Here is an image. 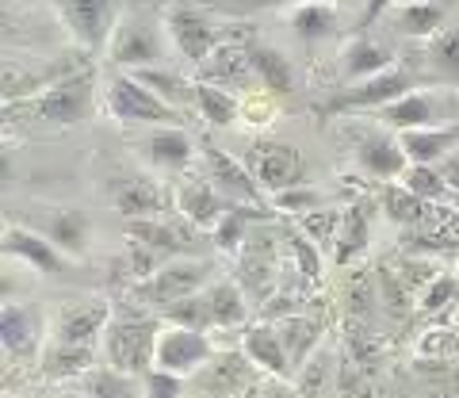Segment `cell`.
I'll return each instance as SVG.
<instances>
[{
    "label": "cell",
    "mask_w": 459,
    "mask_h": 398,
    "mask_svg": "<svg viewBox=\"0 0 459 398\" xmlns=\"http://www.w3.org/2000/svg\"><path fill=\"white\" fill-rule=\"evenodd\" d=\"M157 318L161 315H142V310H126V315H111L108 330H104V357L108 364L123 368V372L146 376L157 357Z\"/></svg>",
    "instance_id": "cell-1"
},
{
    "label": "cell",
    "mask_w": 459,
    "mask_h": 398,
    "mask_svg": "<svg viewBox=\"0 0 459 398\" xmlns=\"http://www.w3.org/2000/svg\"><path fill=\"white\" fill-rule=\"evenodd\" d=\"M165 16L157 20L153 12H126L119 16L111 31V42H108V58L123 69H142V65H157L165 62Z\"/></svg>",
    "instance_id": "cell-2"
},
{
    "label": "cell",
    "mask_w": 459,
    "mask_h": 398,
    "mask_svg": "<svg viewBox=\"0 0 459 398\" xmlns=\"http://www.w3.org/2000/svg\"><path fill=\"white\" fill-rule=\"evenodd\" d=\"M421 84H425L421 74H413V69H406V65H391L376 77L352 81L349 89L333 92L322 104V116H341V111H379L386 104H394V100H402L406 92L421 89Z\"/></svg>",
    "instance_id": "cell-3"
},
{
    "label": "cell",
    "mask_w": 459,
    "mask_h": 398,
    "mask_svg": "<svg viewBox=\"0 0 459 398\" xmlns=\"http://www.w3.org/2000/svg\"><path fill=\"white\" fill-rule=\"evenodd\" d=\"M104 100H108L111 116L131 126L134 123H172V126L184 123V111L157 96L138 74H115L104 89Z\"/></svg>",
    "instance_id": "cell-4"
},
{
    "label": "cell",
    "mask_w": 459,
    "mask_h": 398,
    "mask_svg": "<svg viewBox=\"0 0 459 398\" xmlns=\"http://www.w3.org/2000/svg\"><path fill=\"white\" fill-rule=\"evenodd\" d=\"M92 96H96L92 74H65L62 81H54L50 89H42L27 111L54 126H77L92 116Z\"/></svg>",
    "instance_id": "cell-5"
},
{
    "label": "cell",
    "mask_w": 459,
    "mask_h": 398,
    "mask_svg": "<svg viewBox=\"0 0 459 398\" xmlns=\"http://www.w3.org/2000/svg\"><path fill=\"white\" fill-rule=\"evenodd\" d=\"M376 116L391 126V131H418V126H440V123H455L459 119V92L448 89H413L394 104L379 108Z\"/></svg>",
    "instance_id": "cell-6"
},
{
    "label": "cell",
    "mask_w": 459,
    "mask_h": 398,
    "mask_svg": "<svg viewBox=\"0 0 459 398\" xmlns=\"http://www.w3.org/2000/svg\"><path fill=\"white\" fill-rule=\"evenodd\" d=\"M211 16H214L211 8H195V4H169L165 8L169 42L195 65H204L211 54L222 47V31Z\"/></svg>",
    "instance_id": "cell-7"
},
{
    "label": "cell",
    "mask_w": 459,
    "mask_h": 398,
    "mask_svg": "<svg viewBox=\"0 0 459 398\" xmlns=\"http://www.w3.org/2000/svg\"><path fill=\"white\" fill-rule=\"evenodd\" d=\"M207 276H211V264L207 261H195V257H172L157 268L153 276H146L138 283V298L146 307L165 310L180 298H188L195 291L207 288Z\"/></svg>",
    "instance_id": "cell-8"
},
{
    "label": "cell",
    "mask_w": 459,
    "mask_h": 398,
    "mask_svg": "<svg viewBox=\"0 0 459 398\" xmlns=\"http://www.w3.org/2000/svg\"><path fill=\"white\" fill-rule=\"evenodd\" d=\"M246 165L249 173L256 177L264 192H283V188H295L303 184L307 177V161L291 142H276V138H261L246 150Z\"/></svg>",
    "instance_id": "cell-9"
},
{
    "label": "cell",
    "mask_w": 459,
    "mask_h": 398,
    "mask_svg": "<svg viewBox=\"0 0 459 398\" xmlns=\"http://www.w3.org/2000/svg\"><path fill=\"white\" fill-rule=\"evenodd\" d=\"M69 35L89 50H104L119 23V0H54Z\"/></svg>",
    "instance_id": "cell-10"
},
{
    "label": "cell",
    "mask_w": 459,
    "mask_h": 398,
    "mask_svg": "<svg viewBox=\"0 0 459 398\" xmlns=\"http://www.w3.org/2000/svg\"><path fill=\"white\" fill-rule=\"evenodd\" d=\"M352 153L364 173L379 177V180H402V173L410 169V158H406V150H402L398 134L379 131V126H356Z\"/></svg>",
    "instance_id": "cell-11"
},
{
    "label": "cell",
    "mask_w": 459,
    "mask_h": 398,
    "mask_svg": "<svg viewBox=\"0 0 459 398\" xmlns=\"http://www.w3.org/2000/svg\"><path fill=\"white\" fill-rule=\"evenodd\" d=\"M27 226L47 234L69 257H84L92 246V222L84 211H74V207H35L27 211Z\"/></svg>",
    "instance_id": "cell-12"
},
{
    "label": "cell",
    "mask_w": 459,
    "mask_h": 398,
    "mask_svg": "<svg viewBox=\"0 0 459 398\" xmlns=\"http://www.w3.org/2000/svg\"><path fill=\"white\" fill-rule=\"evenodd\" d=\"M104 195L126 219H150V215H161L169 207L165 188L157 180H150L146 173H111L104 180Z\"/></svg>",
    "instance_id": "cell-13"
},
{
    "label": "cell",
    "mask_w": 459,
    "mask_h": 398,
    "mask_svg": "<svg viewBox=\"0 0 459 398\" xmlns=\"http://www.w3.org/2000/svg\"><path fill=\"white\" fill-rule=\"evenodd\" d=\"M211 357H214V345L207 341V330L169 325V330H161V337H157L153 368H165V372H177V376H192Z\"/></svg>",
    "instance_id": "cell-14"
},
{
    "label": "cell",
    "mask_w": 459,
    "mask_h": 398,
    "mask_svg": "<svg viewBox=\"0 0 459 398\" xmlns=\"http://www.w3.org/2000/svg\"><path fill=\"white\" fill-rule=\"evenodd\" d=\"M4 253L8 257H16V261H23L27 268H35L39 276H65L69 268H74L69 264V253L57 249L47 234L31 230V226H20V222H8Z\"/></svg>",
    "instance_id": "cell-15"
},
{
    "label": "cell",
    "mask_w": 459,
    "mask_h": 398,
    "mask_svg": "<svg viewBox=\"0 0 459 398\" xmlns=\"http://www.w3.org/2000/svg\"><path fill=\"white\" fill-rule=\"evenodd\" d=\"M111 322V307L104 298H84V303L62 307V315L54 322V341L74 349H96V341H104V330Z\"/></svg>",
    "instance_id": "cell-16"
},
{
    "label": "cell",
    "mask_w": 459,
    "mask_h": 398,
    "mask_svg": "<svg viewBox=\"0 0 459 398\" xmlns=\"http://www.w3.org/2000/svg\"><path fill=\"white\" fill-rule=\"evenodd\" d=\"M204 177L226 199H234V203H264V192H261V184H256V177L249 173V165L230 158L219 146H204Z\"/></svg>",
    "instance_id": "cell-17"
},
{
    "label": "cell",
    "mask_w": 459,
    "mask_h": 398,
    "mask_svg": "<svg viewBox=\"0 0 459 398\" xmlns=\"http://www.w3.org/2000/svg\"><path fill=\"white\" fill-rule=\"evenodd\" d=\"M42 333H47V322L35 303H8L0 310V345L8 360H31L42 345Z\"/></svg>",
    "instance_id": "cell-18"
},
{
    "label": "cell",
    "mask_w": 459,
    "mask_h": 398,
    "mask_svg": "<svg viewBox=\"0 0 459 398\" xmlns=\"http://www.w3.org/2000/svg\"><path fill=\"white\" fill-rule=\"evenodd\" d=\"M138 161H146L150 169H165V173H184L195 161V142L184 126H165V131H150L134 138Z\"/></svg>",
    "instance_id": "cell-19"
},
{
    "label": "cell",
    "mask_w": 459,
    "mask_h": 398,
    "mask_svg": "<svg viewBox=\"0 0 459 398\" xmlns=\"http://www.w3.org/2000/svg\"><path fill=\"white\" fill-rule=\"evenodd\" d=\"M177 207L199 230H214L226 211L234 207V199H226L207 177H188V180H180V188H177Z\"/></svg>",
    "instance_id": "cell-20"
},
{
    "label": "cell",
    "mask_w": 459,
    "mask_h": 398,
    "mask_svg": "<svg viewBox=\"0 0 459 398\" xmlns=\"http://www.w3.org/2000/svg\"><path fill=\"white\" fill-rule=\"evenodd\" d=\"M398 142L410 165H440L448 153L459 150V119L440 126H418V131H398Z\"/></svg>",
    "instance_id": "cell-21"
},
{
    "label": "cell",
    "mask_w": 459,
    "mask_h": 398,
    "mask_svg": "<svg viewBox=\"0 0 459 398\" xmlns=\"http://www.w3.org/2000/svg\"><path fill=\"white\" fill-rule=\"evenodd\" d=\"M241 352L253 360V368H264L268 376H280V379H291L295 364L287 357V345L280 337V325H249L246 337H241Z\"/></svg>",
    "instance_id": "cell-22"
},
{
    "label": "cell",
    "mask_w": 459,
    "mask_h": 398,
    "mask_svg": "<svg viewBox=\"0 0 459 398\" xmlns=\"http://www.w3.org/2000/svg\"><path fill=\"white\" fill-rule=\"evenodd\" d=\"M391 65H394V50L386 47V42L371 39V35H356L341 54L344 81H368V77H376Z\"/></svg>",
    "instance_id": "cell-23"
},
{
    "label": "cell",
    "mask_w": 459,
    "mask_h": 398,
    "mask_svg": "<svg viewBox=\"0 0 459 398\" xmlns=\"http://www.w3.org/2000/svg\"><path fill=\"white\" fill-rule=\"evenodd\" d=\"M391 27L406 39H433L448 23L444 0H418V4H391Z\"/></svg>",
    "instance_id": "cell-24"
},
{
    "label": "cell",
    "mask_w": 459,
    "mask_h": 398,
    "mask_svg": "<svg viewBox=\"0 0 459 398\" xmlns=\"http://www.w3.org/2000/svg\"><path fill=\"white\" fill-rule=\"evenodd\" d=\"M246 50H249V62H253L256 81H261L272 96H291L295 92L291 62H287L276 47H268V42H246Z\"/></svg>",
    "instance_id": "cell-25"
},
{
    "label": "cell",
    "mask_w": 459,
    "mask_h": 398,
    "mask_svg": "<svg viewBox=\"0 0 459 398\" xmlns=\"http://www.w3.org/2000/svg\"><path fill=\"white\" fill-rule=\"evenodd\" d=\"M291 31L303 42H322L333 39L341 31V12L333 8V0H310L291 12Z\"/></svg>",
    "instance_id": "cell-26"
},
{
    "label": "cell",
    "mask_w": 459,
    "mask_h": 398,
    "mask_svg": "<svg viewBox=\"0 0 459 398\" xmlns=\"http://www.w3.org/2000/svg\"><path fill=\"white\" fill-rule=\"evenodd\" d=\"M142 376L123 372V368H89L84 372V391L89 398H146V387L138 383Z\"/></svg>",
    "instance_id": "cell-27"
},
{
    "label": "cell",
    "mask_w": 459,
    "mask_h": 398,
    "mask_svg": "<svg viewBox=\"0 0 459 398\" xmlns=\"http://www.w3.org/2000/svg\"><path fill=\"white\" fill-rule=\"evenodd\" d=\"M207 295V307H211V318H214V330H226V325H241L246 322V295H241V283H207L204 288Z\"/></svg>",
    "instance_id": "cell-28"
},
{
    "label": "cell",
    "mask_w": 459,
    "mask_h": 398,
    "mask_svg": "<svg viewBox=\"0 0 459 398\" xmlns=\"http://www.w3.org/2000/svg\"><path fill=\"white\" fill-rule=\"evenodd\" d=\"M195 111L204 116L211 126H234L241 116V104L230 96L222 84L214 81H195Z\"/></svg>",
    "instance_id": "cell-29"
},
{
    "label": "cell",
    "mask_w": 459,
    "mask_h": 398,
    "mask_svg": "<svg viewBox=\"0 0 459 398\" xmlns=\"http://www.w3.org/2000/svg\"><path fill=\"white\" fill-rule=\"evenodd\" d=\"M138 77L150 84V89L169 100L172 108H180V111H188L195 108V81H184V74H172V69H153V65H142L138 69Z\"/></svg>",
    "instance_id": "cell-30"
},
{
    "label": "cell",
    "mask_w": 459,
    "mask_h": 398,
    "mask_svg": "<svg viewBox=\"0 0 459 398\" xmlns=\"http://www.w3.org/2000/svg\"><path fill=\"white\" fill-rule=\"evenodd\" d=\"M368 234H371V203H356L349 215L341 219V230H337V264L352 261L356 253L368 246Z\"/></svg>",
    "instance_id": "cell-31"
},
{
    "label": "cell",
    "mask_w": 459,
    "mask_h": 398,
    "mask_svg": "<svg viewBox=\"0 0 459 398\" xmlns=\"http://www.w3.org/2000/svg\"><path fill=\"white\" fill-rule=\"evenodd\" d=\"M318 333H322V325L314 322V318H283V322H280V337H283L287 357H291L295 368L307 364V357L314 352V345H318Z\"/></svg>",
    "instance_id": "cell-32"
},
{
    "label": "cell",
    "mask_w": 459,
    "mask_h": 398,
    "mask_svg": "<svg viewBox=\"0 0 459 398\" xmlns=\"http://www.w3.org/2000/svg\"><path fill=\"white\" fill-rule=\"evenodd\" d=\"M425 58L437 69V77L459 81V27H440V31L429 39Z\"/></svg>",
    "instance_id": "cell-33"
},
{
    "label": "cell",
    "mask_w": 459,
    "mask_h": 398,
    "mask_svg": "<svg viewBox=\"0 0 459 398\" xmlns=\"http://www.w3.org/2000/svg\"><path fill=\"white\" fill-rule=\"evenodd\" d=\"M92 368V349H74V345H54L42 352V372L50 379L57 376H84Z\"/></svg>",
    "instance_id": "cell-34"
},
{
    "label": "cell",
    "mask_w": 459,
    "mask_h": 398,
    "mask_svg": "<svg viewBox=\"0 0 459 398\" xmlns=\"http://www.w3.org/2000/svg\"><path fill=\"white\" fill-rule=\"evenodd\" d=\"M402 184H406L410 192H418L421 199H429V203H440V199L452 195V184L444 180L437 165H410L406 173H402Z\"/></svg>",
    "instance_id": "cell-35"
},
{
    "label": "cell",
    "mask_w": 459,
    "mask_h": 398,
    "mask_svg": "<svg viewBox=\"0 0 459 398\" xmlns=\"http://www.w3.org/2000/svg\"><path fill=\"white\" fill-rule=\"evenodd\" d=\"M161 318H165L169 325H188V330H211V325H214L204 291H195V295H188V298H180V303L165 307Z\"/></svg>",
    "instance_id": "cell-36"
},
{
    "label": "cell",
    "mask_w": 459,
    "mask_h": 398,
    "mask_svg": "<svg viewBox=\"0 0 459 398\" xmlns=\"http://www.w3.org/2000/svg\"><path fill=\"white\" fill-rule=\"evenodd\" d=\"M425 203H429V199H421L418 192H410L406 184H402V188H386L383 192V215L391 219V222H402V226L421 222Z\"/></svg>",
    "instance_id": "cell-37"
},
{
    "label": "cell",
    "mask_w": 459,
    "mask_h": 398,
    "mask_svg": "<svg viewBox=\"0 0 459 398\" xmlns=\"http://www.w3.org/2000/svg\"><path fill=\"white\" fill-rule=\"evenodd\" d=\"M272 203H276L280 211H291V215H310V211L325 207L329 199H325V192H318V188H307V184H295V188L272 192Z\"/></svg>",
    "instance_id": "cell-38"
},
{
    "label": "cell",
    "mask_w": 459,
    "mask_h": 398,
    "mask_svg": "<svg viewBox=\"0 0 459 398\" xmlns=\"http://www.w3.org/2000/svg\"><path fill=\"white\" fill-rule=\"evenodd\" d=\"M310 0H204V8H211L214 16H256L268 8H299Z\"/></svg>",
    "instance_id": "cell-39"
},
{
    "label": "cell",
    "mask_w": 459,
    "mask_h": 398,
    "mask_svg": "<svg viewBox=\"0 0 459 398\" xmlns=\"http://www.w3.org/2000/svg\"><path fill=\"white\" fill-rule=\"evenodd\" d=\"M142 387H146V398H184V376L165 372V368H150L142 376Z\"/></svg>",
    "instance_id": "cell-40"
},
{
    "label": "cell",
    "mask_w": 459,
    "mask_h": 398,
    "mask_svg": "<svg viewBox=\"0 0 459 398\" xmlns=\"http://www.w3.org/2000/svg\"><path fill=\"white\" fill-rule=\"evenodd\" d=\"M287 241H291V249L299 253V268H303V273H307L310 280H318V273H322V268H318V257H314L310 241H303V238H299V234H291V238H287Z\"/></svg>",
    "instance_id": "cell-41"
},
{
    "label": "cell",
    "mask_w": 459,
    "mask_h": 398,
    "mask_svg": "<svg viewBox=\"0 0 459 398\" xmlns=\"http://www.w3.org/2000/svg\"><path fill=\"white\" fill-rule=\"evenodd\" d=\"M455 288H459V283H455V280H448V276L437 280V288L425 295V307H429V310H437V307L444 303V298H452V291H455Z\"/></svg>",
    "instance_id": "cell-42"
},
{
    "label": "cell",
    "mask_w": 459,
    "mask_h": 398,
    "mask_svg": "<svg viewBox=\"0 0 459 398\" xmlns=\"http://www.w3.org/2000/svg\"><path fill=\"white\" fill-rule=\"evenodd\" d=\"M437 169L444 173V180L452 184V192H459V150H455V153H448V158H444Z\"/></svg>",
    "instance_id": "cell-43"
},
{
    "label": "cell",
    "mask_w": 459,
    "mask_h": 398,
    "mask_svg": "<svg viewBox=\"0 0 459 398\" xmlns=\"http://www.w3.org/2000/svg\"><path fill=\"white\" fill-rule=\"evenodd\" d=\"M391 4H394V0H368V8H364V16H360V23H356V27L364 31V27H368V23H376Z\"/></svg>",
    "instance_id": "cell-44"
},
{
    "label": "cell",
    "mask_w": 459,
    "mask_h": 398,
    "mask_svg": "<svg viewBox=\"0 0 459 398\" xmlns=\"http://www.w3.org/2000/svg\"><path fill=\"white\" fill-rule=\"evenodd\" d=\"M394 4H418V0H394Z\"/></svg>",
    "instance_id": "cell-45"
},
{
    "label": "cell",
    "mask_w": 459,
    "mask_h": 398,
    "mask_svg": "<svg viewBox=\"0 0 459 398\" xmlns=\"http://www.w3.org/2000/svg\"><path fill=\"white\" fill-rule=\"evenodd\" d=\"M62 398H77V394H62Z\"/></svg>",
    "instance_id": "cell-46"
}]
</instances>
